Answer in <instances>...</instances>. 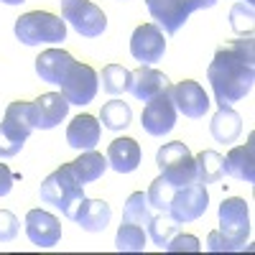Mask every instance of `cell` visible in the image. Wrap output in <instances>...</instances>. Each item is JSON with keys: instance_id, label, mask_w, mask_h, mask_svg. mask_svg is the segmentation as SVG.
<instances>
[{"instance_id": "obj_1", "label": "cell", "mask_w": 255, "mask_h": 255, "mask_svg": "<svg viewBox=\"0 0 255 255\" xmlns=\"http://www.w3.org/2000/svg\"><path fill=\"white\" fill-rule=\"evenodd\" d=\"M207 79L220 108H232L238 100L250 95L255 82V44L253 36L238 38L220 46L207 67Z\"/></svg>"}, {"instance_id": "obj_2", "label": "cell", "mask_w": 255, "mask_h": 255, "mask_svg": "<svg viewBox=\"0 0 255 255\" xmlns=\"http://www.w3.org/2000/svg\"><path fill=\"white\" fill-rule=\"evenodd\" d=\"M82 199H84V184L72 171V163L59 166L56 171L49 174L44 179V184H41V202L56 207L67 220Z\"/></svg>"}, {"instance_id": "obj_3", "label": "cell", "mask_w": 255, "mask_h": 255, "mask_svg": "<svg viewBox=\"0 0 255 255\" xmlns=\"http://www.w3.org/2000/svg\"><path fill=\"white\" fill-rule=\"evenodd\" d=\"M15 38L26 46L61 44L67 38V20L46 10H31L15 20Z\"/></svg>"}, {"instance_id": "obj_4", "label": "cell", "mask_w": 255, "mask_h": 255, "mask_svg": "<svg viewBox=\"0 0 255 255\" xmlns=\"http://www.w3.org/2000/svg\"><path fill=\"white\" fill-rule=\"evenodd\" d=\"M156 163L161 168V176L171 184V186H189L197 181V163L194 156L189 153L186 143L174 140V143H163L156 153Z\"/></svg>"}, {"instance_id": "obj_5", "label": "cell", "mask_w": 255, "mask_h": 255, "mask_svg": "<svg viewBox=\"0 0 255 255\" xmlns=\"http://www.w3.org/2000/svg\"><path fill=\"white\" fill-rule=\"evenodd\" d=\"M220 235L230 243L232 253L243 250L250 238V209L243 197H227L220 204Z\"/></svg>"}, {"instance_id": "obj_6", "label": "cell", "mask_w": 255, "mask_h": 255, "mask_svg": "<svg viewBox=\"0 0 255 255\" xmlns=\"http://www.w3.org/2000/svg\"><path fill=\"white\" fill-rule=\"evenodd\" d=\"M64 20L84 38H97L108 28V15H105L92 0H59Z\"/></svg>"}, {"instance_id": "obj_7", "label": "cell", "mask_w": 255, "mask_h": 255, "mask_svg": "<svg viewBox=\"0 0 255 255\" xmlns=\"http://www.w3.org/2000/svg\"><path fill=\"white\" fill-rule=\"evenodd\" d=\"M61 95L67 97L69 105H90L97 95V87H100V77L92 67H87V64H79V61H72L69 69L64 72L61 82Z\"/></svg>"}, {"instance_id": "obj_8", "label": "cell", "mask_w": 255, "mask_h": 255, "mask_svg": "<svg viewBox=\"0 0 255 255\" xmlns=\"http://www.w3.org/2000/svg\"><path fill=\"white\" fill-rule=\"evenodd\" d=\"M209 207V194H207V186L194 181L189 186H179L171 197V204H168V212L166 215L171 217L174 222L179 225H186V222H194L199 220Z\"/></svg>"}, {"instance_id": "obj_9", "label": "cell", "mask_w": 255, "mask_h": 255, "mask_svg": "<svg viewBox=\"0 0 255 255\" xmlns=\"http://www.w3.org/2000/svg\"><path fill=\"white\" fill-rule=\"evenodd\" d=\"M176 115H179V113H176V105H174V100H171V92L163 90L161 95H156L153 100L145 102L143 115H140V125H143V130H145L148 135L163 138L166 133L174 130Z\"/></svg>"}, {"instance_id": "obj_10", "label": "cell", "mask_w": 255, "mask_h": 255, "mask_svg": "<svg viewBox=\"0 0 255 255\" xmlns=\"http://www.w3.org/2000/svg\"><path fill=\"white\" fill-rule=\"evenodd\" d=\"M130 54L140 67H153L166 54V38L156 23H143L130 36Z\"/></svg>"}, {"instance_id": "obj_11", "label": "cell", "mask_w": 255, "mask_h": 255, "mask_svg": "<svg viewBox=\"0 0 255 255\" xmlns=\"http://www.w3.org/2000/svg\"><path fill=\"white\" fill-rule=\"evenodd\" d=\"M171 92V100L176 105V113H181L184 118H191V120H199L207 115L209 110V97L204 92V87L194 79H184V82H176L168 87Z\"/></svg>"}, {"instance_id": "obj_12", "label": "cell", "mask_w": 255, "mask_h": 255, "mask_svg": "<svg viewBox=\"0 0 255 255\" xmlns=\"http://www.w3.org/2000/svg\"><path fill=\"white\" fill-rule=\"evenodd\" d=\"M69 113V102L61 92H46L31 102V120L36 130H51Z\"/></svg>"}, {"instance_id": "obj_13", "label": "cell", "mask_w": 255, "mask_h": 255, "mask_svg": "<svg viewBox=\"0 0 255 255\" xmlns=\"http://www.w3.org/2000/svg\"><path fill=\"white\" fill-rule=\"evenodd\" d=\"M26 235L38 248H54L61 240V222L44 209H31L26 215Z\"/></svg>"}, {"instance_id": "obj_14", "label": "cell", "mask_w": 255, "mask_h": 255, "mask_svg": "<svg viewBox=\"0 0 255 255\" xmlns=\"http://www.w3.org/2000/svg\"><path fill=\"white\" fill-rule=\"evenodd\" d=\"M145 5L151 18L156 20V26L163 28L168 36H174L189 20L186 0H145Z\"/></svg>"}, {"instance_id": "obj_15", "label": "cell", "mask_w": 255, "mask_h": 255, "mask_svg": "<svg viewBox=\"0 0 255 255\" xmlns=\"http://www.w3.org/2000/svg\"><path fill=\"white\" fill-rule=\"evenodd\" d=\"M69 220L77 222L82 230H87V232H102L113 220V209H110L108 202H102V199H82L74 207V212L69 215Z\"/></svg>"}, {"instance_id": "obj_16", "label": "cell", "mask_w": 255, "mask_h": 255, "mask_svg": "<svg viewBox=\"0 0 255 255\" xmlns=\"http://www.w3.org/2000/svg\"><path fill=\"white\" fill-rule=\"evenodd\" d=\"M222 168H225V174L235 176L245 184L255 181V135L253 133L248 135L245 145L232 148V151L222 158Z\"/></svg>"}, {"instance_id": "obj_17", "label": "cell", "mask_w": 255, "mask_h": 255, "mask_svg": "<svg viewBox=\"0 0 255 255\" xmlns=\"http://www.w3.org/2000/svg\"><path fill=\"white\" fill-rule=\"evenodd\" d=\"M171 84H168V77L153 67H140L135 72H130V90L135 100L140 102H148V100H153L156 95H161L163 90H168Z\"/></svg>"}, {"instance_id": "obj_18", "label": "cell", "mask_w": 255, "mask_h": 255, "mask_svg": "<svg viewBox=\"0 0 255 255\" xmlns=\"http://www.w3.org/2000/svg\"><path fill=\"white\" fill-rule=\"evenodd\" d=\"M108 166L118 174H130L140 166V145L135 138H115L108 148Z\"/></svg>"}, {"instance_id": "obj_19", "label": "cell", "mask_w": 255, "mask_h": 255, "mask_svg": "<svg viewBox=\"0 0 255 255\" xmlns=\"http://www.w3.org/2000/svg\"><path fill=\"white\" fill-rule=\"evenodd\" d=\"M67 143L77 151H92L100 143V123L95 115H77L67 128Z\"/></svg>"}, {"instance_id": "obj_20", "label": "cell", "mask_w": 255, "mask_h": 255, "mask_svg": "<svg viewBox=\"0 0 255 255\" xmlns=\"http://www.w3.org/2000/svg\"><path fill=\"white\" fill-rule=\"evenodd\" d=\"M72 61H74V56L69 51H64V49H46L44 54H38V59H36V74L41 77V82L59 84Z\"/></svg>"}, {"instance_id": "obj_21", "label": "cell", "mask_w": 255, "mask_h": 255, "mask_svg": "<svg viewBox=\"0 0 255 255\" xmlns=\"http://www.w3.org/2000/svg\"><path fill=\"white\" fill-rule=\"evenodd\" d=\"M209 133L217 143H235L243 133V118L232 108H220L209 123Z\"/></svg>"}, {"instance_id": "obj_22", "label": "cell", "mask_w": 255, "mask_h": 255, "mask_svg": "<svg viewBox=\"0 0 255 255\" xmlns=\"http://www.w3.org/2000/svg\"><path fill=\"white\" fill-rule=\"evenodd\" d=\"M0 125H3L8 133H13L15 138L28 140V135L36 130L33 120H31V102H23V100L10 102L8 108H5V118H3V123H0Z\"/></svg>"}, {"instance_id": "obj_23", "label": "cell", "mask_w": 255, "mask_h": 255, "mask_svg": "<svg viewBox=\"0 0 255 255\" xmlns=\"http://www.w3.org/2000/svg\"><path fill=\"white\" fill-rule=\"evenodd\" d=\"M105 168H108V156L97 153L95 148H92V151H82V156L77 161H72V171L77 174V179L82 184L97 181L105 174Z\"/></svg>"}, {"instance_id": "obj_24", "label": "cell", "mask_w": 255, "mask_h": 255, "mask_svg": "<svg viewBox=\"0 0 255 255\" xmlns=\"http://www.w3.org/2000/svg\"><path fill=\"white\" fill-rule=\"evenodd\" d=\"M145 227L135 225V222H125L118 227V235H115V248L120 253H143L145 250Z\"/></svg>"}, {"instance_id": "obj_25", "label": "cell", "mask_w": 255, "mask_h": 255, "mask_svg": "<svg viewBox=\"0 0 255 255\" xmlns=\"http://www.w3.org/2000/svg\"><path fill=\"white\" fill-rule=\"evenodd\" d=\"M100 120L102 125L108 128V130H125L128 125H130L133 120V110H130V105L123 102V100H113L108 105H102V110H100Z\"/></svg>"}, {"instance_id": "obj_26", "label": "cell", "mask_w": 255, "mask_h": 255, "mask_svg": "<svg viewBox=\"0 0 255 255\" xmlns=\"http://www.w3.org/2000/svg\"><path fill=\"white\" fill-rule=\"evenodd\" d=\"M197 181L199 184H217L225 176V168H222V156L217 151H202L197 158Z\"/></svg>"}, {"instance_id": "obj_27", "label": "cell", "mask_w": 255, "mask_h": 255, "mask_svg": "<svg viewBox=\"0 0 255 255\" xmlns=\"http://www.w3.org/2000/svg\"><path fill=\"white\" fill-rule=\"evenodd\" d=\"M151 217H153V209H151V204H148V197L143 194V191H133V194L128 197V202H125L123 220L145 227L148 222H151Z\"/></svg>"}, {"instance_id": "obj_28", "label": "cell", "mask_w": 255, "mask_h": 255, "mask_svg": "<svg viewBox=\"0 0 255 255\" xmlns=\"http://www.w3.org/2000/svg\"><path fill=\"white\" fill-rule=\"evenodd\" d=\"M145 227H148L145 235L151 238V240H153V245H158L161 250H163V248H166V243H168V240H171V238L176 235V232H179V222H174L168 215H163V212L153 215V217H151V222H148Z\"/></svg>"}, {"instance_id": "obj_29", "label": "cell", "mask_w": 255, "mask_h": 255, "mask_svg": "<svg viewBox=\"0 0 255 255\" xmlns=\"http://www.w3.org/2000/svg\"><path fill=\"white\" fill-rule=\"evenodd\" d=\"M130 87V72L120 64H108L102 69V90L108 95H123Z\"/></svg>"}, {"instance_id": "obj_30", "label": "cell", "mask_w": 255, "mask_h": 255, "mask_svg": "<svg viewBox=\"0 0 255 255\" xmlns=\"http://www.w3.org/2000/svg\"><path fill=\"white\" fill-rule=\"evenodd\" d=\"M174 191H176V186H171L163 176L153 179V181H151V186H148V191H145V197H148V204H151V209L163 212V215H166V212H168V204H171Z\"/></svg>"}, {"instance_id": "obj_31", "label": "cell", "mask_w": 255, "mask_h": 255, "mask_svg": "<svg viewBox=\"0 0 255 255\" xmlns=\"http://www.w3.org/2000/svg\"><path fill=\"white\" fill-rule=\"evenodd\" d=\"M230 20H232V31L235 33H245V28H248V33L253 36V5L250 3H240L232 8Z\"/></svg>"}, {"instance_id": "obj_32", "label": "cell", "mask_w": 255, "mask_h": 255, "mask_svg": "<svg viewBox=\"0 0 255 255\" xmlns=\"http://www.w3.org/2000/svg\"><path fill=\"white\" fill-rule=\"evenodd\" d=\"M166 253H199L202 248H199V240L194 238V235H176L166 243V248H163Z\"/></svg>"}, {"instance_id": "obj_33", "label": "cell", "mask_w": 255, "mask_h": 255, "mask_svg": "<svg viewBox=\"0 0 255 255\" xmlns=\"http://www.w3.org/2000/svg\"><path fill=\"white\" fill-rule=\"evenodd\" d=\"M26 145V140L15 138L13 133H8L3 125H0V158H13L15 153H20V148Z\"/></svg>"}, {"instance_id": "obj_34", "label": "cell", "mask_w": 255, "mask_h": 255, "mask_svg": "<svg viewBox=\"0 0 255 255\" xmlns=\"http://www.w3.org/2000/svg\"><path fill=\"white\" fill-rule=\"evenodd\" d=\"M18 235V217L8 209H0V243H10Z\"/></svg>"}, {"instance_id": "obj_35", "label": "cell", "mask_w": 255, "mask_h": 255, "mask_svg": "<svg viewBox=\"0 0 255 255\" xmlns=\"http://www.w3.org/2000/svg\"><path fill=\"white\" fill-rule=\"evenodd\" d=\"M207 250H209V253H232L230 243L220 235L217 230H212L209 235H207Z\"/></svg>"}, {"instance_id": "obj_36", "label": "cell", "mask_w": 255, "mask_h": 255, "mask_svg": "<svg viewBox=\"0 0 255 255\" xmlns=\"http://www.w3.org/2000/svg\"><path fill=\"white\" fill-rule=\"evenodd\" d=\"M13 181H15L13 171H10V168H8L5 163H0V197L10 194V189H13Z\"/></svg>"}, {"instance_id": "obj_37", "label": "cell", "mask_w": 255, "mask_h": 255, "mask_svg": "<svg viewBox=\"0 0 255 255\" xmlns=\"http://www.w3.org/2000/svg\"><path fill=\"white\" fill-rule=\"evenodd\" d=\"M217 5V0H186V10L189 15L194 13V10H204V8H215Z\"/></svg>"}, {"instance_id": "obj_38", "label": "cell", "mask_w": 255, "mask_h": 255, "mask_svg": "<svg viewBox=\"0 0 255 255\" xmlns=\"http://www.w3.org/2000/svg\"><path fill=\"white\" fill-rule=\"evenodd\" d=\"M5 5H20V3H26V0H3Z\"/></svg>"}, {"instance_id": "obj_39", "label": "cell", "mask_w": 255, "mask_h": 255, "mask_svg": "<svg viewBox=\"0 0 255 255\" xmlns=\"http://www.w3.org/2000/svg\"><path fill=\"white\" fill-rule=\"evenodd\" d=\"M243 3H250V5H253V0H243Z\"/></svg>"}]
</instances>
